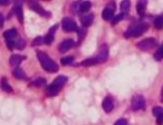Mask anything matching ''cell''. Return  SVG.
I'll return each mask as SVG.
<instances>
[{
    "label": "cell",
    "mask_w": 163,
    "mask_h": 125,
    "mask_svg": "<svg viewBox=\"0 0 163 125\" xmlns=\"http://www.w3.org/2000/svg\"><path fill=\"white\" fill-rule=\"evenodd\" d=\"M155 46H156V40L154 38H152V37L143 39V40H140L138 43V48L143 51H149L154 48Z\"/></svg>",
    "instance_id": "cell-4"
},
{
    "label": "cell",
    "mask_w": 163,
    "mask_h": 125,
    "mask_svg": "<svg viewBox=\"0 0 163 125\" xmlns=\"http://www.w3.org/2000/svg\"><path fill=\"white\" fill-rule=\"evenodd\" d=\"M152 114L155 116L156 123H158L159 125L163 124V108H162V107H160V106L153 107Z\"/></svg>",
    "instance_id": "cell-10"
},
{
    "label": "cell",
    "mask_w": 163,
    "mask_h": 125,
    "mask_svg": "<svg viewBox=\"0 0 163 125\" xmlns=\"http://www.w3.org/2000/svg\"><path fill=\"white\" fill-rule=\"evenodd\" d=\"M17 36H18V31H17V29H15V28L8 29L7 31L3 33V37H5L6 40H8V39H15Z\"/></svg>",
    "instance_id": "cell-17"
},
{
    "label": "cell",
    "mask_w": 163,
    "mask_h": 125,
    "mask_svg": "<svg viewBox=\"0 0 163 125\" xmlns=\"http://www.w3.org/2000/svg\"><path fill=\"white\" fill-rule=\"evenodd\" d=\"M114 11H115V3H111L110 5H107L104 8V10L102 13V17L104 20L106 21H112L114 18Z\"/></svg>",
    "instance_id": "cell-8"
},
{
    "label": "cell",
    "mask_w": 163,
    "mask_h": 125,
    "mask_svg": "<svg viewBox=\"0 0 163 125\" xmlns=\"http://www.w3.org/2000/svg\"><path fill=\"white\" fill-rule=\"evenodd\" d=\"M44 38L41 36H37L35 39L33 40V46H39V45H43Z\"/></svg>",
    "instance_id": "cell-29"
},
{
    "label": "cell",
    "mask_w": 163,
    "mask_h": 125,
    "mask_svg": "<svg viewBox=\"0 0 163 125\" xmlns=\"http://www.w3.org/2000/svg\"><path fill=\"white\" fill-rule=\"evenodd\" d=\"M61 27H63V30L66 31V33H71V31L77 30L76 23L68 17L63 18V20H61Z\"/></svg>",
    "instance_id": "cell-6"
},
{
    "label": "cell",
    "mask_w": 163,
    "mask_h": 125,
    "mask_svg": "<svg viewBox=\"0 0 163 125\" xmlns=\"http://www.w3.org/2000/svg\"><path fill=\"white\" fill-rule=\"evenodd\" d=\"M154 59L155 60H163V43L162 45H160V47L158 48V50L154 54Z\"/></svg>",
    "instance_id": "cell-23"
},
{
    "label": "cell",
    "mask_w": 163,
    "mask_h": 125,
    "mask_svg": "<svg viewBox=\"0 0 163 125\" xmlns=\"http://www.w3.org/2000/svg\"><path fill=\"white\" fill-rule=\"evenodd\" d=\"M153 25H154V28L158 29V30L163 28V13L162 15L156 16L154 21H153Z\"/></svg>",
    "instance_id": "cell-20"
},
{
    "label": "cell",
    "mask_w": 163,
    "mask_h": 125,
    "mask_svg": "<svg viewBox=\"0 0 163 125\" xmlns=\"http://www.w3.org/2000/svg\"><path fill=\"white\" fill-rule=\"evenodd\" d=\"M67 82V77L66 76H58L55 78V81L53 82V84L49 85L48 88L46 91V94L48 96H55L57 95L59 92H60V89L63 88L65 84Z\"/></svg>",
    "instance_id": "cell-2"
},
{
    "label": "cell",
    "mask_w": 163,
    "mask_h": 125,
    "mask_svg": "<svg viewBox=\"0 0 163 125\" xmlns=\"http://www.w3.org/2000/svg\"><path fill=\"white\" fill-rule=\"evenodd\" d=\"M91 6H92V3H91V1H83V3H81V5H79V11L81 13H87V11L91 9Z\"/></svg>",
    "instance_id": "cell-21"
},
{
    "label": "cell",
    "mask_w": 163,
    "mask_h": 125,
    "mask_svg": "<svg viewBox=\"0 0 163 125\" xmlns=\"http://www.w3.org/2000/svg\"><path fill=\"white\" fill-rule=\"evenodd\" d=\"M145 100L142 95H136L132 98V102H131V107H132L133 111H142L145 110Z\"/></svg>",
    "instance_id": "cell-5"
},
{
    "label": "cell",
    "mask_w": 163,
    "mask_h": 125,
    "mask_svg": "<svg viewBox=\"0 0 163 125\" xmlns=\"http://www.w3.org/2000/svg\"><path fill=\"white\" fill-rule=\"evenodd\" d=\"M73 61H74V57L67 56V57H63V58H61V60H60V63H61V65L67 66V65H71Z\"/></svg>",
    "instance_id": "cell-25"
},
{
    "label": "cell",
    "mask_w": 163,
    "mask_h": 125,
    "mask_svg": "<svg viewBox=\"0 0 163 125\" xmlns=\"http://www.w3.org/2000/svg\"><path fill=\"white\" fill-rule=\"evenodd\" d=\"M103 110H104L105 113H111L114 108V103H113V100L111 97H105L104 101L102 103Z\"/></svg>",
    "instance_id": "cell-12"
},
{
    "label": "cell",
    "mask_w": 163,
    "mask_h": 125,
    "mask_svg": "<svg viewBox=\"0 0 163 125\" xmlns=\"http://www.w3.org/2000/svg\"><path fill=\"white\" fill-rule=\"evenodd\" d=\"M130 7H131L130 0H122V3H121V9H122L123 13H128V11L130 10Z\"/></svg>",
    "instance_id": "cell-24"
},
{
    "label": "cell",
    "mask_w": 163,
    "mask_h": 125,
    "mask_svg": "<svg viewBox=\"0 0 163 125\" xmlns=\"http://www.w3.org/2000/svg\"><path fill=\"white\" fill-rule=\"evenodd\" d=\"M28 7L30 8L33 11L37 13L38 15L43 16V17H48V16L50 15L48 11L45 10V9H44V8L41 7V6L39 5L38 3H37V1H35V0H31V1H29V3H28Z\"/></svg>",
    "instance_id": "cell-7"
},
{
    "label": "cell",
    "mask_w": 163,
    "mask_h": 125,
    "mask_svg": "<svg viewBox=\"0 0 163 125\" xmlns=\"http://www.w3.org/2000/svg\"><path fill=\"white\" fill-rule=\"evenodd\" d=\"M45 84H46V79L45 78H37L36 81H34V83H33L34 86H38V87L43 86V85H45Z\"/></svg>",
    "instance_id": "cell-28"
},
{
    "label": "cell",
    "mask_w": 163,
    "mask_h": 125,
    "mask_svg": "<svg viewBox=\"0 0 163 125\" xmlns=\"http://www.w3.org/2000/svg\"><path fill=\"white\" fill-rule=\"evenodd\" d=\"M10 0H0V6H7L9 5Z\"/></svg>",
    "instance_id": "cell-33"
},
{
    "label": "cell",
    "mask_w": 163,
    "mask_h": 125,
    "mask_svg": "<svg viewBox=\"0 0 163 125\" xmlns=\"http://www.w3.org/2000/svg\"><path fill=\"white\" fill-rule=\"evenodd\" d=\"M93 20H94V15H87L81 18V23L83 25V27H85V28L92 25Z\"/></svg>",
    "instance_id": "cell-15"
},
{
    "label": "cell",
    "mask_w": 163,
    "mask_h": 125,
    "mask_svg": "<svg viewBox=\"0 0 163 125\" xmlns=\"http://www.w3.org/2000/svg\"><path fill=\"white\" fill-rule=\"evenodd\" d=\"M114 125H128V121L125 120V118H120V120H117L114 123Z\"/></svg>",
    "instance_id": "cell-31"
},
{
    "label": "cell",
    "mask_w": 163,
    "mask_h": 125,
    "mask_svg": "<svg viewBox=\"0 0 163 125\" xmlns=\"http://www.w3.org/2000/svg\"><path fill=\"white\" fill-rule=\"evenodd\" d=\"M107 58H108V50H107L106 45H103V47L101 48V51L96 56V59L98 61V64H101V63H104L105 60H107Z\"/></svg>",
    "instance_id": "cell-11"
},
{
    "label": "cell",
    "mask_w": 163,
    "mask_h": 125,
    "mask_svg": "<svg viewBox=\"0 0 163 125\" xmlns=\"http://www.w3.org/2000/svg\"><path fill=\"white\" fill-rule=\"evenodd\" d=\"M13 13H15L16 17L18 18V20H19V23H23V21H24L23 9H21V6L19 5V3H17V5H15V7H13Z\"/></svg>",
    "instance_id": "cell-16"
},
{
    "label": "cell",
    "mask_w": 163,
    "mask_h": 125,
    "mask_svg": "<svg viewBox=\"0 0 163 125\" xmlns=\"http://www.w3.org/2000/svg\"><path fill=\"white\" fill-rule=\"evenodd\" d=\"M149 29V26L146 23H136V25L132 26L128 30L124 33L125 38H132V37H139V36L143 35Z\"/></svg>",
    "instance_id": "cell-3"
},
{
    "label": "cell",
    "mask_w": 163,
    "mask_h": 125,
    "mask_svg": "<svg viewBox=\"0 0 163 125\" xmlns=\"http://www.w3.org/2000/svg\"><path fill=\"white\" fill-rule=\"evenodd\" d=\"M54 41V35L53 34H48L44 37V44H46V45H50L51 43Z\"/></svg>",
    "instance_id": "cell-27"
},
{
    "label": "cell",
    "mask_w": 163,
    "mask_h": 125,
    "mask_svg": "<svg viewBox=\"0 0 163 125\" xmlns=\"http://www.w3.org/2000/svg\"><path fill=\"white\" fill-rule=\"evenodd\" d=\"M0 87H1V89H3V92H7V93H11V92H13V87L9 85V83H8V79L5 78V77H3V78L1 79V82H0Z\"/></svg>",
    "instance_id": "cell-18"
},
{
    "label": "cell",
    "mask_w": 163,
    "mask_h": 125,
    "mask_svg": "<svg viewBox=\"0 0 163 125\" xmlns=\"http://www.w3.org/2000/svg\"><path fill=\"white\" fill-rule=\"evenodd\" d=\"M24 59H26L25 56H20V55H17V54H15V55H13V56L10 57V60H9V63H10V65L13 67L17 68V67L19 66V64L21 63V60H24Z\"/></svg>",
    "instance_id": "cell-13"
},
{
    "label": "cell",
    "mask_w": 163,
    "mask_h": 125,
    "mask_svg": "<svg viewBox=\"0 0 163 125\" xmlns=\"http://www.w3.org/2000/svg\"><path fill=\"white\" fill-rule=\"evenodd\" d=\"M74 45H75V43L73 39H65L64 41H61L60 43L58 49H59V51H61V53H66V51H68Z\"/></svg>",
    "instance_id": "cell-9"
},
{
    "label": "cell",
    "mask_w": 163,
    "mask_h": 125,
    "mask_svg": "<svg viewBox=\"0 0 163 125\" xmlns=\"http://www.w3.org/2000/svg\"><path fill=\"white\" fill-rule=\"evenodd\" d=\"M13 77H16V78H18V79H27V78H28V77H27V75L25 74V71H24L23 69L18 68V67L13 69Z\"/></svg>",
    "instance_id": "cell-19"
},
{
    "label": "cell",
    "mask_w": 163,
    "mask_h": 125,
    "mask_svg": "<svg viewBox=\"0 0 163 125\" xmlns=\"http://www.w3.org/2000/svg\"><path fill=\"white\" fill-rule=\"evenodd\" d=\"M123 17H124V13H120V15L115 16V17L113 18L112 23H113V25H115V23H120V21H121V20H122V19H123Z\"/></svg>",
    "instance_id": "cell-30"
},
{
    "label": "cell",
    "mask_w": 163,
    "mask_h": 125,
    "mask_svg": "<svg viewBox=\"0 0 163 125\" xmlns=\"http://www.w3.org/2000/svg\"><path fill=\"white\" fill-rule=\"evenodd\" d=\"M161 102L163 103V86L162 88H161Z\"/></svg>",
    "instance_id": "cell-34"
},
{
    "label": "cell",
    "mask_w": 163,
    "mask_h": 125,
    "mask_svg": "<svg viewBox=\"0 0 163 125\" xmlns=\"http://www.w3.org/2000/svg\"><path fill=\"white\" fill-rule=\"evenodd\" d=\"M98 64V61H97L96 57L94 58H88V59H85L81 63L82 66H94V65Z\"/></svg>",
    "instance_id": "cell-22"
},
{
    "label": "cell",
    "mask_w": 163,
    "mask_h": 125,
    "mask_svg": "<svg viewBox=\"0 0 163 125\" xmlns=\"http://www.w3.org/2000/svg\"><path fill=\"white\" fill-rule=\"evenodd\" d=\"M146 5H148V0H139L138 5H136V9H138V13L140 16H143L145 13Z\"/></svg>",
    "instance_id": "cell-14"
},
{
    "label": "cell",
    "mask_w": 163,
    "mask_h": 125,
    "mask_svg": "<svg viewBox=\"0 0 163 125\" xmlns=\"http://www.w3.org/2000/svg\"><path fill=\"white\" fill-rule=\"evenodd\" d=\"M3 23H5V17L1 13H0V28H3Z\"/></svg>",
    "instance_id": "cell-32"
},
{
    "label": "cell",
    "mask_w": 163,
    "mask_h": 125,
    "mask_svg": "<svg viewBox=\"0 0 163 125\" xmlns=\"http://www.w3.org/2000/svg\"><path fill=\"white\" fill-rule=\"evenodd\" d=\"M46 1H49V0H46Z\"/></svg>",
    "instance_id": "cell-35"
},
{
    "label": "cell",
    "mask_w": 163,
    "mask_h": 125,
    "mask_svg": "<svg viewBox=\"0 0 163 125\" xmlns=\"http://www.w3.org/2000/svg\"><path fill=\"white\" fill-rule=\"evenodd\" d=\"M37 57H38L39 61H40L41 67L46 71H48V73H55V71L58 70V65L51 58H49L46 53L38 50L37 51Z\"/></svg>",
    "instance_id": "cell-1"
},
{
    "label": "cell",
    "mask_w": 163,
    "mask_h": 125,
    "mask_svg": "<svg viewBox=\"0 0 163 125\" xmlns=\"http://www.w3.org/2000/svg\"><path fill=\"white\" fill-rule=\"evenodd\" d=\"M26 46V41L24 40V39H18V40L15 41V48L17 49H24Z\"/></svg>",
    "instance_id": "cell-26"
}]
</instances>
